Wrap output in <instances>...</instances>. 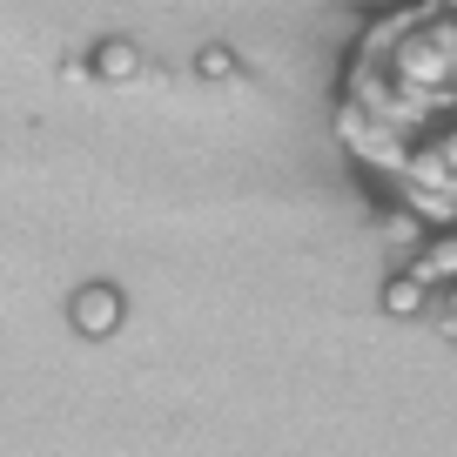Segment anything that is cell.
<instances>
[{
    "mask_svg": "<svg viewBox=\"0 0 457 457\" xmlns=\"http://www.w3.org/2000/svg\"><path fill=\"white\" fill-rule=\"evenodd\" d=\"M424 303H430V283L417 270H403V276H390V283H384V310L390 316H424Z\"/></svg>",
    "mask_w": 457,
    "mask_h": 457,
    "instance_id": "obj_3",
    "label": "cell"
},
{
    "mask_svg": "<svg viewBox=\"0 0 457 457\" xmlns=\"http://www.w3.org/2000/svg\"><path fill=\"white\" fill-rule=\"evenodd\" d=\"M87 74H95V81H108V87L142 81V47H135V41H121V34H108V41L95 47V61H87Z\"/></svg>",
    "mask_w": 457,
    "mask_h": 457,
    "instance_id": "obj_2",
    "label": "cell"
},
{
    "mask_svg": "<svg viewBox=\"0 0 457 457\" xmlns=\"http://www.w3.org/2000/svg\"><path fill=\"white\" fill-rule=\"evenodd\" d=\"M444 329H451V337H457V283L444 289Z\"/></svg>",
    "mask_w": 457,
    "mask_h": 457,
    "instance_id": "obj_7",
    "label": "cell"
},
{
    "mask_svg": "<svg viewBox=\"0 0 457 457\" xmlns=\"http://www.w3.org/2000/svg\"><path fill=\"white\" fill-rule=\"evenodd\" d=\"M202 74L209 81H236V54L228 47H202Z\"/></svg>",
    "mask_w": 457,
    "mask_h": 457,
    "instance_id": "obj_6",
    "label": "cell"
},
{
    "mask_svg": "<svg viewBox=\"0 0 457 457\" xmlns=\"http://www.w3.org/2000/svg\"><path fill=\"white\" fill-rule=\"evenodd\" d=\"M384 236H390L397 249H417V243H424V215H417V209H397V215H384Z\"/></svg>",
    "mask_w": 457,
    "mask_h": 457,
    "instance_id": "obj_5",
    "label": "cell"
},
{
    "mask_svg": "<svg viewBox=\"0 0 457 457\" xmlns=\"http://www.w3.org/2000/svg\"><path fill=\"white\" fill-rule=\"evenodd\" d=\"M68 316H74V329H81V337H108V329H121V289L87 283L81 296L68 303Z\"/></svg>",
    "mask_w": 457,
    "mask_h": 457,
    "instance_id": "obj_1",
    "label": "cell"
},
{
    "mask_svg": "<svg viewBox=\"0 0 457 457\" xmlns=\"http://www.w3.org/2000/svg\"><path fill=\"white\" fill-rule=\"evenodd\" d=\"M424 283H457V236H437V243H424V256L411 262Z\"/></svg>",
    "mask_w": 457,
    "mask_h": 457,
    "instance_id": "obj_4",
    "label": "cell"
}]
</instances>
